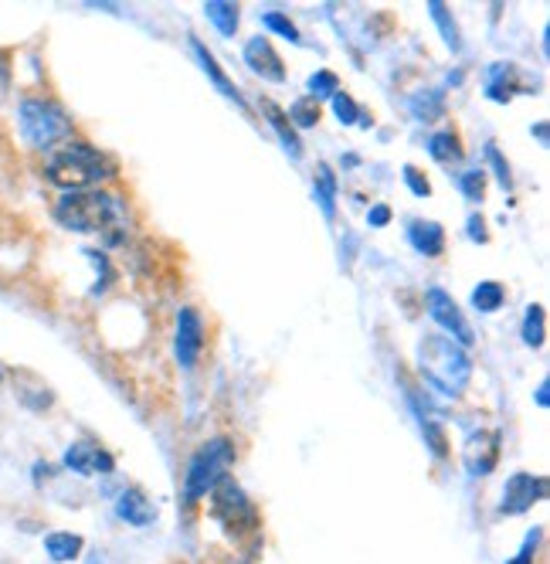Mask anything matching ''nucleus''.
I'll return each instance as SVG.
<instances>
[{"instance_id":"nucleus-16","label":"nucleus","mask_w":550,"mask_h":564,"mask_svg":"<svg viewBox=\"0 0 550 564\" xmlns=\"http://www.w3.org/2000/svg\"><path fill=\"white\" fill-rule=\"evenodd\" d=\"M191 48H194V55H197V65L204 68V72H208V79L214 82V89L221 92V96H228L231 102H238V106L245 109V99H242V92L235 89V85H231V79L225 75V68L218 65V58L211 55L208 48H204V41H197V38H191Z\"/></svg>"},{"instance_id":"nucleus-26","label":"nucleus","mask_w":550,"mask_h":564,"mask_svg":"<svg viewBox=\"0 0 550 564\" xmlns=\"http://www.w3.org/2000/svg\"><path fill=\"white\" fill-rule=\"evenodd\" d=\"M337 85H340L337 75H333L330 68H323V72L309 75V82H306V96L313 99V102H320V99H333V96H337V92H340Z\"/></svg>"},{"instance_id":"nucleus-34","label":"nucleus","mask_w":550,"mask_h":564,"mask_svg":"<svg viewBox=\"0 0 550 564\" xmlns=\"http://www.w3.org/2000/svg\"><path fill=\"white\" fill-rule=\"evenodd\" d=\"M405 184L411 187V191H415V198H428V191H432L425 177L418 174V167H405Z\"/></svg>"},{"instance_id":"nucleus-30","label":"nucleus","mask_w":550,"mask_h":564,"mask_svg":"<svg viewBox=\"0 0 550 564\" xmlns=\"http://www.w3.org/2000/svg\"><path fill=\"white\" fill-rule=\"evenodd\" d=\"M411 109H415V119H438L445 113L438 92H418V96L411 99Z\"/></svg>"},{"instance_id":"nucleus-3","label":"nucleus","mask_w":550,"mask_h":564,"mask_svg":"<svg viewBox=\"0 0 550 564\" xmlns=\"http://www.w3.org/2000/svg\"><path fill=\"white\" fill-rule=\"evenodd\" d=\"M113 174H116V167L109 164L96 147H85V143H75V140L51 150V157L45 164V177L55 187H62V191H92V187L109 181Z\"/></svg>"},{"instance_id":"nucleus-29","label":"nucleus","mask_w":550,"mask_h":564,"mask_svg":"<svg viewBox=\"0 0 550 564\" xmlns=\"http://www.w3.org/2000/svg\"><path fill=\"white\" fill-rule=\"evenodd\" d=\"M289 119L299 126V130H309V126L320 123V102H313L309 96H306V99H299V102H292Z\"/></svg>"},{"instance_id":"nucleus-5","label":"nucleus","mask_w":550,"mask_h":564,"mask_svg":"<svg viewBox=\"0 0 550 564\" xmlns=\"http://www.w3.org/2000/svg\"><path fill=\"white\" fill-rule=\"evenodd\" d=\"M235 466V446L225 435H214L194 452L191 466H187V480H184V500L197 503L218 486L221 480H228V469Z\"/></svg>"},{"instance_id":"nucleus-36","label":"nucleus","mask_w":550,"mask_h":564,"mask_svg":"<svg viewBox=\"0 0 550 564\" xmlns=\"http://www.w3.org/2000/svg\"><path fill=\"white\" fill-rule=\"evenodd\" d=\"M367 221H371L374 228H384L391 221V208H388V204H374L371 215H367Z\"/></svg>"},{"instance_id":"nucleus-17","label":"nucleus","mask_w":550,"mask_h":564,"mask_svg":"<svg viewBox=\"0 0 550 564\" xmlns=\"http://www.w3.org/2000/svg\"><path fill=\"white\" fill-rule=\"evenodd\" d=\"M408 242L415 245L421 255L435 259V255H442V249H445V228L438 225V221H421V218H415V221L408 225Z\"/></svg>"},{"instance_id":"nucleus-24","label":"nucleus","mask_w":550,"mask_h":564,"mask_svg":"<svg viewBox=\"0 0 550 564\" xmlns=\"http://www.w3.org/2000/svg\"><path fill=\"white\" fill-rule=\"evenodd\" d=\"M262 109H265V116H269V123L275 126V133H279V140H282V147H286L292 157H299L303 153V147H299V140H296V130L286 123V116H282V109L279 106H272V102H262Z\"/></svg>"},{"instance_id":"nucleus-12","label":"nucleus","mask_w":550,"mask_h":564,"mask_svg":"<svg viewBox=\"0 0 550 564\" xmlns=\"http://www.w3.org/2000/svg\"><path fill=\"white\" fill-rule=\"evenodd\" d=\"M65 469H72V473H79V476L113 473L116 459L109 456L106 449H99L96 442H75V446L65 452Z\"/></svg>"},{"instance_id":"nucleus-6","label":"nucleus","mask_w":550,"mask_h":564,"mask_svg":"<svg viewBox=\"0 0 550 564\" xmlns=\"http://www.w3.org/2000/svg\"><path fill=\"white\" fill-rule=\"evenodd\" d=\"M211 507H214V517L228 527V534L245 537V534L259 531V510H255V503L245 497V490L238 483L221 480L218 486H214Z\"/></svg>"},{"instance_id":"nucleus-10","label":"nucleus","mask_w":550,"mask_h":564,"mask_svg":"<svg viewBox=\"0 0 550 564\" xmlns=\"http://www.w3.org/2000/svg\"><path fill=\"white\" fill-rule=\"evenodd\" d=\"M500 432H472L466 439V449H462V459H466V473L476 480V476H489L500 463Z\"/></svg>"},{"instance_id":"nucleus-18","label":"nucleus","mask_w":550,"mask_h":564,"mask_svg":"<svg viewBox=\"0 0 550 564\" xmlns=\"http://www.w3.org/2000/svg\"><path fill=\"white\" fill-rule=\"evenodd\" d=\"M313 198L316 204H320L323 218L333 221V215H337V177H333V170L320 164L316 167V177H313Z\"/></svg>"},{"instance_id":"nucleus-2","label":"nucleus","mask_w":550,"mask_h":564,"mask_svg":"<svg viewBox=\"0 0 550 564\" xmlns=\"http://www.w3.org/2000/svg\"><path fill=\"white\" fill-rule=\"evenodd\" d=\"M418 371L442 395H466L472 381V357L462 344H455L445 333H428L418 340Z\"/></svg>"},{"instance_id":"nucleus-1","label":"nucleus","mask_w":550,"mask_h":564,"mask_svg":"<svg viewBox=\"0 0 550 564\" xmlns=\"http://www.w3.org/2000/svg\"><path fill=\"white\" fill-rule=\"evenodd\" d=\"M55 218L62 221V228L79 235H102L109 245H116L126 235V211L119 198L109 191H68L55 204Z\"/></svg>"},{"instance_id":"nucleus-27","label":"nucleus","mask_w":550,"mask_h":564,"mask_svg":"<svg viewBox=\"0 0 550 564\" xmlns=\"http://www.w3.org/2000/svg\"><path fill=\"white\" fill-rule=\"evenodd\" d=\"M333 109H337V119H340L343 126H357V123L360 126H371V119L360 116L364 109H360L357 102L347 96V92H337V96H333Z\"/></svg>"},{"instance_id":"nucleus-4","label":"nucleus","mask_w":550,"mask_h":564,"mask_svg":"<svg viewBox=\"0 0 550 564\" xmlns=\"http://www.w3.org/2000/svg\"><path fill=\"white\" fill-rule=\"evenodd\" d=\"M17 123H21V136L34 150H55L72 140V119L58 102L28 96L17 106Z\"/></svg>"},{"instance_id":"nucleus-9","label":"nucleus","mask_w":550,"mask_h":564,"mask_svg":"<svg viewBox=\"0 0 550 564\" xmlns=\"http://www.w3.org/2000/svg\"><path fill=\"white\" fill-rule=\"evenodd\" d=\"M547 497V480L544 476H530V473H513L506 480L500 510L503 514H527L534 503H540Z\"/></svg>"},{"instance_id":"nucleus-33","label":"nucleus","mask_w":550,"mask_h":564,"mask_svg":"<svg viewBox=\"0 0 550 564\" xmlns=\"http://www.w3.org/2000/svg\"><path fill=\"white\" fill-rule=\"evenodd\" d=\"M537 541H540V531H530V534H527V541H523L520 554H517V558H513V561H506V564H534Z\"/></svg>"},{"instance_id":"nucleus-23","label":"nucleus","mask_w":550,"mask_h":564,"mask_svg":"<svg viewBox=\"0 0 550 564\" xmlns=\"http://www.w3.org/2000/svg\"><path fill=\"white\" fill-rule=\"evenodd\" d=\"M503 303H506V289L500 282H479V286L472 289V306H476L479 313H496Z\"/></svg>"},{"instance_id":"nucleus-19","label":"nucleus","mask_w":550,"mask_h":564,"mask_svg":"<svg viewBox=\"0 0 550 564\" xmlns=\"http://www.w3.org/2000/svg\"><path fill=\"white\" fill-rule=\"evenodd\" d=\"M82 537L79 534H68V531H58V534H48L45 537V551L51 561L65 564V561H75L82 554Z\"/></svg>"},{"instance_id":"nucleus-22","label":"nucleus","mask_w":550,"mask_h":564,"mask_svg":"<svg viewBox=\"0 0 550 564\" xmlns=\"http://www.w3.org/2000/svg\"><path fill=\"white\" fill-rule=\"evenodd\" d=\"M428 14L435 17V24H438V31H442L445 45H449L452 51H459L462 48V34H459V24H455V17L449 14V7H445L442 0H432V4H428Z\"/></svg>"},{"instance_id":"nucleus-15","label":"nucleus","mask_w":550,"mask_h":564,"mask_svg":"<svg viewBox=\"0 0 550 564\" xmlns=\"http://www.w3.org/2000/svg\"><path fill=\"white\" fill-rule=\"evenodd\" d=\"M520 79V68L517 65H493L486 72V96L493 99V102H510L517 92H530V89H523V85H517Z\"/></svg>"},{"instance_id":"nucleus-20","label":"nucleus","mask_w":550,"mask_h":564,"mask_svg":"<svg viewBox=\"0 0 550 564\" xmlns=\"http://www.w3.org/2000/svg\"><path fill=\"white\" fill-rule=\"evenodd\" d=\"M204 14H208V21L225 34V38L238 31V7L228 4V0H208V4H204Z\"/></svg>"},{"instance_id":"nucleus-38","label":"nucleus","mask_w":550,"mask_h":564,"mask_svg":"<svg viewBox=\"0 0 550 564\" xmlns=\"http://www.w3.org/2000/svg\"><path fill=\"white\" fill-rule=\"evenodd\" d=\"M534 133H537V140L547 147V123H537V126H534Z\"/></svg>"},{"instance_id":"nucleus-14","label":"nucleus","mask_w":550,"mask_h":564,"mask_svg":"<svg viewBox=\"0 0 550 564\" xmlns=\"http://www.w3.org/2000/svg\"><path fill=\"white\" fill-rule=\"evenodd\" d=\"M408 405L415 408V418H418V425H421V435H425V442H428V449L435 452V456H445V429H442V422L435 418V408L428 405L425 398L415 395V391H408Z\"/></svg>"},{"instance_id":"nucleus-37","label":"nucleus","mask_w":550,"mask_h":564,"mask_svg":"<svg viewBox=\"0 0 550 564\" xmlns=\"http://www.w3.org/2000/svg\"><path fill=\"white\" fill-rule=\"evenodd\" d=\"M537 405H540V408L550 405V381H540V388H537Z\"/></svg>"},{"instance_id":"nucleus-35","label":"nucleus","mask_w":550,"mask_h":564,"mask_svg":"<svg viewBox=\"0 0 550 564\" xmlns=\"http://www.w3.org/2000/svg\"><path fill=\"white\" fill-rule=\"evenodd\" d=\"M466 232H469L472 242H489V232H486V225H483V218H479V215H472V218H469Z\"/></svg>"},{"instance_id":"nucleus-8","label":"nucleus","mask_w":550,"mask_h":564,"mask_svg":"<svg viewBox=\"0 0 550 564\" xmlns=\"http://www.w3.org/2000/svg\"><path fill=\"white\" fill-rule=\"evenodd\" d=\"M204 350V320L194 306H184L177 313V333H174V354L184 371H191Z\"/></svg>"},{"instance_id":"nucleus-25","label":"nucleus","mask_w":550,"mask_h":564,"mask_svg":"<svg viewBox=\"0 0 550 564\" xmlns=\"http://www.w3.org/2000/svg\"><path fill=\"white\" fill-rule=\"evenodd\" d=\"M523 344L527 347H544V306L534 303L523 313Z\"/></svg>"},{"instance_id":"nucleus-11","label":"nucleus","mask_w":550,"mask_h":564,"mask_svg":"<svg viewBox=\"0 0 550 564\" xmlns=\"http://www.w3.org/2000/svg\"><path fill=\"white\" fill-rule=\"evenodd\" d=\"M245 65L252 68L255 75H262V79H269V82H282L286 79V65H282V58H279V51L272 48V41L269 38H248L245 41Z\"/></svg>"},{"instance_id":"nucleus-7","label":"nucleus","mask_w":550,"mask_h":564,"mask_svg":"<svg viewBox=\"0 0 550 564\" xmlns=\"http://www.w3.org/2000/svg\"><path fill=\"white\" fill-rule=\"evenodd\" d=\"M425 299H428V313H432V320L445 330V337H452L455 344H462V347H472L476 333H472L469 320L462 316L459 306H455V299L445 293V289H438V286L428 289Z\"/></svg>"},{"instance_id":"nucleus-13","label":"nucleus","mask_w":550,"mask_h":564,"mask_svg":"<svg viewBox=\"0 0 550 564\" xmlns=\"http://www.w3.org/2000/svg\"><path fill=\"white\" fill-rule=\"evenodd\" d=\"M116 517L130 527H146L157 520V510H153V503L146 500L136 486H123V490L116 493Z\"/></svg>"},{"instance_id":"nucleus-21","label":"nucleus","mask_w":550,"mask_h":564,"mask_svg":"<svg viewBox=\"0 0 550 564\" xmlns=\"http://www.w3.org/2000/svg\"><path fill=\"white\" fill-rule=\"evenodd\" d=\"M428 153H432L438 164H459V160H462V143H459V136H455L452 130H445V133H435L432 140H428Z\"/></svg>"},{"instance_id":"nucleus-31","label":"nucleus","mask_w":550,"mask_h":564,"mask_svg":"<svg viewBox=\"0 0 550 564\" xmlns=\"http://www.w3.org/2000/svg\"><path fill=\"white\" fill-rule=\"evenodd\" d=\"M486 157H489V164H493L496 184H500L503 191H513V174H510V164H506V160H503V153L496 150V143H486Z\"/></svg>"},{"instance_id":"nucleus-32","label":"nucleus","mask_w":550,"mask_h":564,"mask_svg":"<svg viewBox=\"0 0 550 564\" xmlns=\"http://www.w3.org/2000/svg\"><path fill=\"white\" fill-rule=\"evenodd\" d=\"M459 184H462V194H466L469 201H483V191H486V174H483V167L466 170Z\"/></svg>"},{"instance_id":"nucleus-28","label":"nucleus","mask_w":550,"mask_h":564,"mask_svg":"<svg viewBox=\"0 0 550 564\" xmlns=\"http://www.w3.org/2000/svg\"><path fill=\"white\" fill-rule=\"evenodd\" d=\"M262 24H265L269 31L279 34V38L292 41V45H303V34L296 31V24H292L282 11H265V14H262Z\"/></svg>"}]
</instances>
